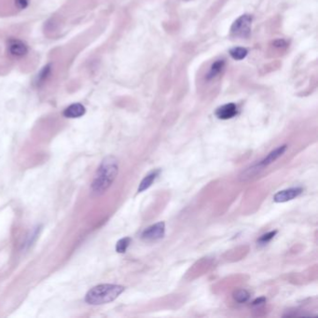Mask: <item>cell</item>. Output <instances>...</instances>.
Wrapping results in <instances>:
<instances>
[{
    "instance_id": "1",
    "label": "cell",
    "mask_w": 318,
    "mask_h": 318,
    "mask_svg": "<svg viewBox=\"0 0 318 318\" xmlns=\"http://www.w3.org/2000/svg\"><path fill=\"white\" fill-rule=\"evenodd\" d=\"M119 172L118 160L113 156H107L102 161L100 166L96 171L95 179L92 184L93 191L96 193L106 191L117 177Z\"/></svg>"
},
{
    "instance_id": "2",
    "label": "cell",
    "mask_w": 318,
    "mask_h": 318,
    "mask_svg": "<svg viewBox=\"0 0 318 318\" xmlns=\"http://www.w3.org/2000/svg\"><path fill=\"white\" fill-rule=\"evenodd\" d=\"M125 287L119 285L103 284L95 286L86 294L85 301L90 305H101L113 302L117 299Z\"/></svg>"
},
{
    "instance_id": "3",
    "label": "cell",
    "mask_w": 318,
    "mask_h": 318,
    "mask_svg": "<svg viewBox=\"0 0 318 318\" xmlns=\"http://www.w3.org/2000/svg\"><path fill=\"white\" fill-rule=\"evenodd\" d=\"M251 24H252V16L248 14H244L239 17L236 21H234L231 28L232 34L235 37H246L249 36L251 31Z\"/></svg>"
},
{
    "instance_id": "4",
    "label": "cell",
    "mask_w": 318,
    "mask_h": 318,
    "mask_svg": "<svg viewBox=\"0 0 318 318\" xmlns=\"http://www.w3.org/2000/svg\"><path fill=\"white\" fill-rule=\"evenodd\" d=\"M165 234V222H158L146 229L142 233L141 238L146 242H155L164 238Z\"/></svg>"
},
{
    "instance_id": "5",
    "label": "cell",
    "mask_w": 318,
    "mask_h": 318,
    "mask_svg": "<svg viewBox=\"0 0 318 318\" xmlns=\"http://www.w3.org/2000/svg\"><path fill=\"white\" fill-rule=\"evenodd\" d=\"M302 193V188H291L284 191L277 192L274 196V201L276 202H286V201H291L300 196Z\"/></svg>"
},
{
    "instance_id": "6",
    "label": "cell",
    "mask_w": 318,
    "mask_h": 318,
    "mask_svg": "<svg viewBox=\"0 0 318 318\" xmlns=\"http://www.w3.org/2000/svg\"><path fill=\"white\" fill-rule=\"evenodd\" d=\"M236 114H237V107L234 103H230V104L219 106L216 111V116L219 120H229V119L234 118Z\"/></svg>"
},
{
    "instance_id": "7",
    "label": "cell",
    "mask_w": 318,
    "mask_h": 318,
    "mask_svg": "<svg viewBox=\"0 0 318 318\" xmlns=\"http://www.w3.org/2000/svg\"><path fill=\"white\" fill-rule=\"evenodd\" d=\"M9 52L14 57H22L27 55L28 49L27 45L20 40H11L9 45Z\"/></svg>"
},
{
    "instance_id": "8",
    "label": "cell",
    "mask_w": 318,
    "mask_h": 318,
    "mask_svg": "<svg viewBox=\"0 0 318 318\" xmlns=\"http://www.w3.org/2000/svg\"><path fill=\"white\" fill-rule=\"evenodd\" d=\"M86 112L84 106L81 105L80 103H76L70 105L69 107H66L64 109V117L69 118V119H76V118L82 117Z\"/></svg>"
},
{
    "instance_id": "9",
    "label": "cell",
    "mask_w": 318,
    "mask_h": 318,
    "mask_svg": "<svg viewBox=\"0 0 318 318\" xmlns=\"http://www.w3.org/2000/svg\"><path fill=\"white\" fill-rule=\"evenodd\" d=\"M161 171L160 170H154L152 172H150L149 174L146 175L143 178V180L141 181V183L139 184L138 187V192H143V191H147L149 188L151 187V185L153 184L155 179L159 176Z\"/></svg>"
},
{
    "instance_id": "10",
    "label": "cell",
    "mask_w": 318,
    "mask_h": 318,
    "mask_svg": "<svg viewBox=\"0 0 318 318\" xmlns=\"http://www.w3.org/2000/svg\"><path fill=\"white\" fill-rule=\"evenodd\" d=\"M52 72V64H47L43 67L42 70L39 72V74L37 75V86H40L42 85L47 79L49 78V76L51 75Z\"/></svg>"
},
{
    "instance_id": "11",
    "label": "cell",
    "mask_w": 318,
    "mask_h": 318,
    "mask_svg": "<svg viewBox=\"0 0 318 318\" xmlns=\"http://www.w3.org/2000/svg\"><path fill=\"white\" fill-rule=\"evenodd\" d=\"M247 50L245 48H242V47H235V48L232 49L231 51H230V54H231V56L234 59V60H237V61H240V60H243V59L245 58L246 57V55H247Z\"/></svg>"
},
{
    "instance_id": "12",
    "label": "cell",
    "mask_w": 318,
    "mask_h": 318,
    "mask_svg": "<svg viewBox=\"0 0 318 318\" xmlns=\"http://www.w3.org/2000/svg\"><path fill=\"white\" fill-rule=\"evenodd\" d=\"M234 299L235 302L238 303H244L246 302L250 299V293L245 289H238L234 291Z\"/></svg>"
},
{
    "instance_id": "13",
    "label": "cell",
    "mask_w": 318,
    "mask_h": 318,
    "mask_svg": "<svg viewBox=\"0 0 318 318\" xmlns=\"http://www.w3.org/2000/svg\"><path fill=\"white\" fill-rule=\"evenodd\" d=\"M223 66H224V61L222 60L215 62L211 66L210 72L207 75V79H212L214 77H216L222 70Z\"/></svg>"
},
{
    "instance_id": "14",
    "label": "cell",
    "mask_w": 318,
    "mask_h": 318,
    "mask_svg": "<svg viewBox=\"0 0 318 318\" xmlns=\"http://www.w3.org/2000/svg\"><path fill=\"white\" fill-rule=\"evenodd\" d=\"M130 243H131L130 237H124V238L121 239L120 241H118L117 244H116V251L118 253H125L128 246L130 245Z\"/></svg>"
},
{
    "instance_id": "15",
    "label": "cell",
    "mask_w": 318,
    "mask_h": 318,
    "mask_svg": "<svg viewBox=\"0 0 318 318\" xmlns=\"http://www.w3.org/2000/svg\"><path fill=\"white\" fill-rule=\"evenodd\" d=\"M277 234V231H274V232H270L268 234H263L258 241V244H266L267 243H269L271 239L274 238Z\"/></svg>"
},
{
    "instance_id": "16",
    "label": "cell",
    "mask_w": 318,
    "mask_h": 318,
    "mask_svg": "<svg viewBox=\"0 0 318 318\" xmlns=\"http://www.w3.org/2000/svg\"><path fill=\"white\" fill-rule=\"evenodd\" d=\"M28 1L29 0H15V4L20 10H24L28 6Z\"/></svg>"
},
{
    "instance_id": "17",
    "label": "cell",
    "mask_w": 318,
    "mask_h": 318,
    "mask_svg": "<svg viewBox=\"0 0 318 318\" xmlns=\"http://www.w3.org/2000/svg\"><path fill=\"white\" fill-rule=\"evenodd\" d=\"M266 302V298L264 297H260L258 298V299H256L254 302H253V306H260L261 304H263V303H265Z\"/></svg>"
},
{
    "instance_id": "18",
    "label": "cell",
    "mask_w": 318,
    "mask_h": 318,
    "mask_svg": "<svg viewBox=\"0 0 318 318\" xmlns=\"http://www.w3.org/2000/svg\"><path fill=\"white\" fill-rule=\"evenodd\" d=\"M275 45L276 47H283V46H286V41L283 40V39H279V40H276L275 42Z\"/></svg>"
}]
</instances>
